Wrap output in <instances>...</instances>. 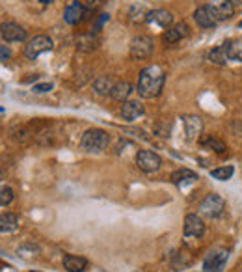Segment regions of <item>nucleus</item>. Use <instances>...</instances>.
Masks as SVG:
<instances>
[{
  "instance_id": "nucleus-9",
  "label": "nucleus",
  "mask_w": 242,
  "mask_h": 272,
  "mask_svg": "<svg viewBox=\"0 0 242 272\" xmlns=\"http://www.w3.org/2000/svg\"><path fill=\"white\" fill-rule=\"evenodd\" d=\"M185 235L186 237H203L205 235V224L197 214H188L185 218Z\"/></svg>"
},
{
  "instance_id": "nucleus-35",
  "label": "nucleus",
  "mask_w": 242,
  "mask_h": 272,
  "mask_svg": "<svg viewBox=\"0 0 242 272\" xmlns=\"http://www.w3.org/2000/svg\"><path fill=\"white\" fill-rule=\"evenodd\" d=\"M90 2H92V4H95V2H97V0H90Z\"/></svg>"
},
{
  "instance_id": "nucleus-14",
  "label": "nucleus",
  "mask_w": 242,
  "mask_h": 272,
  "mask_svg": "<svg viewBox=\"0 0 242 272\" xmlns=\"http://www.w3.org/2000/svg\"><path fill=\"white\" fill-rule=\"evenodd\" d=\"M194 21H196L197 26H201V28H211V26H214V24L218 23L216 17H214L213 10H211V6L197 8L196 12H194Z\"/></svg>"
},
{
  "instance_id": "nucleus-8",
  "label": "nucleus",
  "mask_w": 242,
  "mask_h": 272,
  "mask_svg": "<svg viewBox=\"0 0 242 272\" xmlns=\"http://www.w3.org/2000/svg\"><path fill=\"white\" fill-rule=\"evenodd\" d=\"M0 35L10 43H19L26 40V30L17 23H4L0 26Z\"/></svg>"
},
{
  "instance_id": "nucleus-7",
  "label": "nucleus",
  "mask_w": 242,
  "mask_h": 272,
  "mask_svg": "<svg viewBox=\"0 0 242 272\" xmlns=\"http://www.w3.org/2000/svg\"><path fill=\"white\" fill-rule=\"evenodd\" d=\"M224 209H225L224 198L218 196V194H209V196H205V200L199 205L201 214H205L209 218H218L220 214L224 213Z\"/></svg>"
},
{
  "instance_id": "nucleus-17",
  "label": "nucleus",
  "mask_w": 242,
  "mask_h": 272,
  "mask_svg": "<svg viewBox=\"0 0 242 272\" xmlns=\"http://www.w3.org/2000/svg\"><path fill=\"white\" fill-rule=\"evenodd\" d=\"M145 21L147 23H155L158 26H170L173 23V15L166 10H153V12L145 13Z\"/></svg>"
},
{
  "instance_id": "nucleus-28",
  "label": "nucleus",
  "mask_w": 242,
  "mask_h": 272,
  "mask_svg": "<svg viewBox=\"0 0 242 272\" xmlns=\"http://www.w3.org/2000/svg\"><path fill=\"white\" fill-rule=\"evenodd\" d=\"M13 202V190L10 186H0V207L10 205Z\"/></svg>"
},
{
  "instance_id": "nucleus-34",
  "label": "nucleus",
  "mask_w": 242,
  "mask_h": 272,
  "mask_svg": "<svg viewBox=\"0 0 242 272\" xmlns=\"http://www.w3.org/2000/svg\"><path fill=\"white\" fill-rule=\"evenodd\" d=\"M238 28H242V21H240V23H238Z\"/></svg>"
},
{
  "instance_id": "nucleus-22",
  "label": "nucleus",
  "mask_w": 242,
  "mask_h": 272,
  "mask_svg": "<svg viewBox=\"0 0 242 272\" xmlns=\"http://www.w3.org/2000/svg\"><path fill=\"white\" fill-rule=\"evenodd\" d=\"M225 47H227V56H229V60L242 62V37L225 41Z\"/></svg>"
},
{
  "instance_id": "nucleus-37",
  "label": "nucleus",
  "mask_w": 242,
  "mask_h": 272,
  "mask_svg": "<svg viewBox=\"0 0 242 272\" xmlns=\"http://www.w3.org/2000/svg\"><path fill=\"white\" fill-rule=\"evenodd\" d=\"M32 272H34V270H32Z\"/></svg>"
},
{
  "instance_id": "nucleus-27",
  "label": "nucleus",
  "mask_w": 242,
  "mask_h": 272,
  "mask_svg": "<svg viewBox=\"0 0 242 272\" xmlns=\"http://www.w3.org/2000/svg\"><path fill=\"white\" fill-rule=\"evenodd\" d=\"M233 174H235V168L233 166H222V168H216L211 172V175H213L214 179L218 181H227L233 177Z\"/></svg>"
},
{
  "instance_id": "nucleus-20",
  "label": "nucleus",
  "mask_w": 242,
  "mask_h": 272,
  "mask_svg": "<svg viewBox=\"0 0 242 272\" xmlns=\"http://www.w3.org/2000/svg\"><path fill=\"white\" fill-rule=\"evenodd\" d=\"M194 181H197V174H194V172L188 168L175 170L172 174V183L177 186H181L183 183H194Z\"/></svg>"
},
{
  "instance_id": "nucleus-5",
  "label": "nucleus",
  "mask_w": 242,
  "mask_h": 272,
  "mask_svg": "<svg viewBox=\"0 0 242 272\" xmlns=\"http://www.w3.org/2000/svg\"><path fill=\"white\" fill-rule=\"evenodd\" d=\"M136 166H138L142 172H145V174H153V172H156V170L162 166V159L156 155L155 151L142 149V151H138V155H136Z\"/></svg>"
},
{
  "instance_id": "nucleus-24",
  "label": "nucleus",
  "mask_w": 242,
  "mask_h": 272,
  "mask_svg": "<svg viewBox=\"0 0 242 272\" xmlns=\"http://www.w3.org/2000/svg\"><path fill=\"white\" fill-rule=\"evenodd\" d=\"M131 93H133V86H131L129 82H117L110 95H112V99H115V101H125Z\"/></svg>"
},
{
  "instance_id": "nucleus-32",
  "label": "nucleus",
  "mask_w": 242,
  "mask_h": 272,
  "mask_svg": "<svg viewBox=\"0 0 242 272\" xmlns=\"http://www.w3.org/2000/svg\"><path fill=\"white\" fill-rule=\"evenodd\" d=\"M229 2H231V4H233V6H242V0H229Z\"/></svg>"
},
{
  "instance_id": "nucleus-19",
  "label": "nucleus",
  "mask_w": 242,
  "mask_h": 272,
  "mask_svg": "<svg viewBox=\"0 0 242 272\" xmlns=\"http://www.w3.org/2000/svg\"><path fill=\"white\" fill-rule=\"evenodd\" d=\"M19 227V216L13 213L0 214V233H12Z\"/></svg>"
},
{
  "instance_id": "nucleus-11",
  "label": "nucleus",
  "mask_w": 242,
  "mask_h": 272,
  "mask_svg": "<svg viewBox=\"0 0 242 272\" xmlns=\"http://www.w3.org/2000/svg\"><path fill=\"white\" fill-rule=\"evenodd\" d=\"M84 13H86V8L82 2L78 0H73L69 6L65 8V13H64V19L67 24H78L84 17Z\"/></svg>"
},
{
  "instance_id": "nucleus-3",
  "label": "nucleus",
  "mask_w": 242,
  "mask_h": 272,
  "mask_svg": "<svg viewBox=\"0 0 242 272\" xmlns=\"http://www.w3.org/2000/svg\"><path fill=\"white\" fill-rule=\"evenodd\" d=\"M52 49V40L49 35H35L24 47V56L28 60H35L39 54L49 52Z\"/></svg>"
},
{
  "instance_id": "nucleus-18",
  "label": "nucleus",
  "mask_w": 242,
  "mask_h": 272,
  "mask_svg": "<svg viewBox=\"0 0 242 272\" xmlns=\"http://www.w3.org/2000/svg\"><path fill=\"white\" fill-rule=\"evenodd\" d=\"M99 47V41L95 37V34H82L78 40H76V49L80 52H93Z\"/></svg>"
},
{
  "instance_id": "nucleus-29",
  "label": "nucleus",
  "mask_w": 242,
  "mask_h": 272,
  "mask_svg": "<svg viewBox=\"0 0 242 272\" xmlns=\"http://www.w3.org/2000/svg\"><path fill=\"white\" fill-rule=\"evenodd\" d=\"M52 88H54L52 82H43V84H35V86L32 88V92L34 93H47V92H51Z\"/></svg>"
},
{
  "instance_id": "nucleus-25",
  "label": "nucleus",
  "mask_w": 242,
  "mask_h": 272,
  "mask_svg": "<svg viewBox=\"0 0 242 272\" xmlns=\"http://www.w3.org/2000/svg\"><path fill=\"white\" fill-rule=\"evenodd\" d=\"M199 144H201L203 147H209V149L216 151V153H224L225 151V144L222 140L216 138V136H203V138L199 140Z\"/></svg>"
},
{
  "instance_id": "nucleus-13",
  "label": "nucleus",
  "mask_w": 242,
  "mask_h": 272,
  "mask_svg": "<svg viewBox=\"0 0 242 272\" xmlns=\"http://www.w3.org/2000/svg\"><path fill=\"white\" fill-rule=\"evenodd\" d=\"M213 10L216 21H225L235 13V6L231 4L229 0H213V4H209Z\"/></svg>"
},
{
  "instance_id": "nucleus-12",
  "label": "nucleus",
  "mask_w": 242,
  "mask_h": 272,
  "mask_svg": "<svg viewBox=\"0 0 242 272\" xmlns=\"http://www.w3.org/2000/svg\"><path fill=\"white\" fill-rule=\"evenodd\" d=\"M144 104L140 103V101H125L123 106H121V116L123 120H127V122H134V120H138V118L144 116Z\"/></svg>"
},
{
  "instance_id": "nucleus-30",
  "label": "nucleus",
  "mask_w": 242,
  "mask_h": 272,
  "mask_svg": "<svg viewBox=\"0 0 242 272\" xmlns=\"http://www.w3.org/2000/svg\"><path fill=\"white\" fill-rule=\"evenodd\" d=\"M10 58H12V51H10V47L0 45V60H2V62H8Z\"/></svg>"
},
{
  "instance_id": "nucleus-23",
  "label": "nucleus",
  "mask_w": 242,
  "mask_h": 272,
  "mask_svg": "<svg viewBox=\"0 0 242 272\" xmlns=\"http://www.w3.org/2000/svg\"><path fill=\"white\" fill-rule=\"evenodd\" d=\"M209 60H211L213 64H218V65L227 64V62H229V56H227V47H225V43L216 47V49H213L211 54H209Z\"/></svg>"
},
{
  "instance_id": "nucleus-36",
  "label": "nucleus",
  "mask_w": 242,
  "mask_h": 272,
  "mask_svg": "<svg viewBox=\"0 0 242 272\" xmlns=\"http://www.w3.org/2000/svg\"><path fill=\"white\" fill-rule=\"evenodd\" d=\"M0 112H4V108H2V106H0Z\"/></svg>"
},
{
  "instance_id": "nucleus-26",
  "label": "nucleus",
  "mask_w": 242,
  "mask_h": 272,
  "mask_svg": "<svg viewBox=\"0 0 242 272\" xmlns=\"http://www.w3.org/2000/svg\"><path fill=\"white\" fill-rule=\"evenodd\" d=\"M17 254L21 255L23 259H30V257H35V255L39 254V246L34 243H24L17 248Z\"/></svg>"
},
{
  "instance_id": "nucleus-15",
  "label": "nucleus",
  "mask_w": 242,
  "mask_h": 272,
  "mask_svg": "<svg viewBox=\"0 0 242 272\" xmlns=\"http://www.w3.org/2000/svg\"><path fill=\"white\" fill-rule=\"evenodd\" d=\"M190 34V28H188V24L186 23H179L172 28H168V32L164 34V43L168 45H173V43H177L179 40H183L186 35Z\"/></svg>"
},
{
  "instance_id": "nucleus-6",
  "label": "nucleus",
  "mask_w": 242,
  "mask_h": 272,
  "mask_svg": "<svg viewBox=\"0 0 242 272\" xmlns=\"http://www.w3.org/2000/svg\"><path fill=\"white\" fill-rule=\"evenodd\" d=\"M227 259H229L227 250H222V248L213 250V252L205 257V261H203V270L205 272H224L225 265H227Z\"/></svg>"
},
{
  "instance_id": "nucleus-31",
  "label": "nucleus",
  "mask_w": 242,
  "mask_h": 272,
  "mask_svg": "<svg viewBox=\"0 0 242 272\" xmlns=\"http://www.w3.org/2000/svg\"><path fill=\"white\" fill-rule=\"evenodd\" d=\"M108 19H110V15H106V13H103V15H101V19H99V21H97V26H95V32H97V30L101 28V24H103L104 21H108Z\"/></svg>"
},
{
  "instance_id": "nucleus-33",
  "label": "nucleus",
  "mask_w": 242,
  "mask_h": 272,
  "mask_svg": "<svg viewBox=\"0 0 242 272\" xmlns=\"http://www.w3.org/2000/svg\"><path fill=\"white\" fill-rule=\"evenodd\" d=\"M41 4H52V2H54V0H39Z\"/></svg>"
},
{
  "instance_id": "nucleus-10",
  "label": "nucleus",
  "mask_w": 242,
  "mask_h": 272,
  "mask_svg": "<svg viewBox=\"0 0 242 272\" xmlns=\"http://www.w3.org/2000/svg\"><path fill=\"white\" fill-rule=\"evenodd\" d=\"M183 122H185V131H186V138L188 140H196L203 131V120L199 116H192V114H186L183 116Z\"/></svg>"
},
{
  "instance_id": "nucleus-2",
  "label": "nucleus",
  "mask_w": 242,
  "mask_h": 272,
  "mask_svg": "<svg viewBox=\"0 0 242 272\" xmlns=\"http://www.w3.org/2000/svg\"><path fill=\"white\" fill-rule=\"evenodd\" d=\"M110 144V136L106 131L103 129H88L86 133L82 134L80 145L84 151H90V153H101L108 147Z\"/></svg>"
},
{
  "instance_id": "nucleus-16",
  "label": "nucleus",
  "mask_w": 242,
  "mask_h": 272,
  "mask_svg": "<svg viewBox=\"0 0 242 272\" xmlns=\"http://www.w3.org/2000/svg\"><path fill=\"white\" fill-rule=\"evenodd\" d=\"M64 268L67 272H84L88 268V259L82 255L67 254L64 257Z\"/></svg>"
},
{
  "instance_id": "nucleus-21",
  "label": "nucleus",
  "mask_w": 242,
  "mask_h": 272,
  "mask_svg": "<svg viewBox=\"0 0 242 272\" xmlns=\"http://www.w3.org/2000/svg\"><path fill=\"white\" fill-rule=\"evenodd\" d=\"M114 86L115 84L112 76H99L97 81L93 82V88H95V92H97L99 95H108V93H112Z\"/></svg>"
},
{
  "instance_id": "nucleus-4",
  "label": "nucleus",
  "mask_w": 242,
  "mask_h": 272,
  "mask_svg": "<svg viewBox=\"0 0 242 272\" xmlns=\"http://www.w3.org/2000/svg\"><path fill=\"white\" fill-rule=\"evenodd\" d=\"M155 51V43L147 35H138L131 41V56L134 60H145L149 58Z\"/></svg>"
},
{
  "instance_id": "nucleus-1",
  "label": "nucleus",
  "mask_w": 242,
  "mask_h": 272,
  "mask_svg": "<svg viewBox=\"0 0 242 272\" xmlns=\"http://www.w3.org/2000/svg\"><path fill=\"white\" fill-rule=\"evenodd\" d=\"M166 81V71L160 65H149L140 71L138 76V95L144 99H155L160 95Z\"/></svg>"
}]
</instances>
